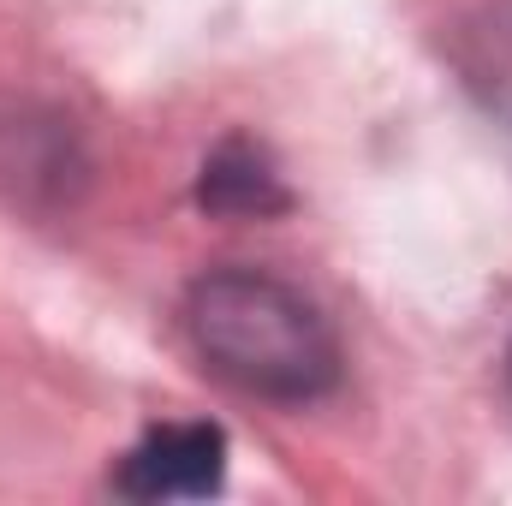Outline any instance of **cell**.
Here are the masks:
<instances>
[{"instance_id": "cell-1", "label": "cell", "mask_w": 512, "mask_h": 506, "mask_svg": "<svg viewBox=\"0 0 512 506\" xmlns=\"http://www.w3.org/2000/svg\"><path fill=\"white\" fill-rule=\"evenodd\" d=\"M185 340L203 370L268 405H310L340 387L328 316L262 268H209L185 292Z\"/></svg>"}, {"instance_id": "cell-2", "label": "cell", "mask_w": 512, "mask_h": 506, "mask_svg": "<svg viewBox=\"0 0 512 506\" xmlns=\"http://www.w3.org/2000/svg\"><path fill=\"white\" fill-rule=\"evenodd\" d=\"M96 185V155L78 120L42 96L0 90V203L36 221L72 215Z\"/></svg>"}, {"instance_id": "cell-3", "label": "cell", "mask_w": 512, "mask_h": 506, "mask_svg": "<svg viewBox=\"0 0 512 506\" xmlns=\"http://www.w3.org/2000/svg\"><path fill=\"white\" fill-rule=\"evenodd\" d=\"M227 477V429L221 423H161L114 465V489L126 501H203Z\"/></svg>"}, {"instance_id": "cell-4", "label": "cell", "mask_w": 512, "mask_h": 506, "mask_svg": "<svg viewBox=\"0 0 512 506\" xmlns=\"http://www.w3.org/2000/svg\"><path fill=\"white\" fill-rule=\"evenodd\" d=\"M197 209L221 221H274L292 209L280 161L256 137H221L197 173Z\"/></svg>"}, {"instance_id": "cell-5", "label": "cell", "mask_w": 512, "mask_h": 506, "mask_svg": "<svg viewBox=\"0 0 512 506\" xmlns=\"http://www.w3.org/2000/svg\"><path fill=\"white\" fill-rule=\"evenodd\" d=\"M447 66L459 90L512 131V0H483L453 18L447 30Z\"/></svg>"}, {"instance_id": "cell-6", "label": "cell", "mask_w": 512, "mask_h": 506, "mask_svg": "<svg viewBox=\"0 0 512 506\" xmlns=\"http://www.w3.org/2000/svg\"><path fill=\"white\" fill-rule=\"evenodd\" d=\"M507 387H512V346H507Z\"/></svg>"}]
</instances>
